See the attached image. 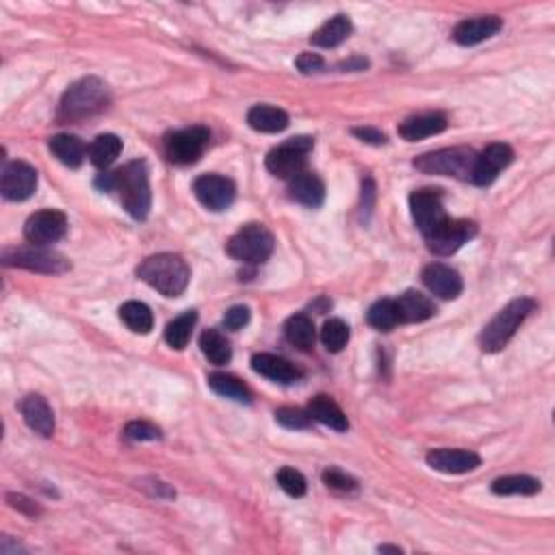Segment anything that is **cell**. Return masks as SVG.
<instances>
[{
  "instance_id": "cell-34",
  "label": "cell",
  "mask_w": 555,
  "mask_h": 555,
  "mask_svg": "<svg viewBox=\"0 0 555 555\" xmlns=\"http://www.w3.org/2000/svg\"><path fill=\"white\" fill-rule=\"evenodd\" d=\"M120 320L126 323L128 330L137 334H148L154 326L152 311L143 304V302H126V304L120 308Z\"/></svg>"
},
{
  "instance_id": "cell-45",
  "label": "cell",
  "mask_w": 555,
  "mask_h": 555,
  "mask_svg": "<svg viewBox=\"0 0 555 555\" xmlns=\"http://www.w3.org/2000/svg\"><path fill=\"white\" fill-rule=\"evenodd\" d=\"M373 200H375L373 181H371V178H367V181H364V184H363V213H364V210H367V213H371Z\"/></svg>"
},
{
  "instance_id": "cell-43",
  "label": "cell",
  "mask_w": 555,
  "mask_h": 555,
  "mask_svg": "<svg viewBox=\"0 0 555 555\" xmlns=\"http://www.w3.org/2000/svg\"><path fill=\"white\" fill-rule=\"evenodd\" d=\"M295 65L302 74H315V72L323 70V59L317 53H302L295 59Z\"/></svg>"
},
{
  "instance_id": "cell-6",
  "label": "cell",
  "mask_w": 555,
  "mask_h": 555,
  "mask_svg": "<svg viewBox=\"0 0 555 555\" xmlns=\"http://www.w3.org/2000/svg\"><path fill=\"white\" fill-rule=\"evenodd\" d=\"M475 158L477 154L473 152L471 148H445V150H436L416 157L414 167L423 174H431V176H451L462 178V181H471Z\"/></svg>"
},
{
  "instance_id": "cell-4",
  "label": "cell",
  "mask_w": 555,
  "mask_h": 555,
  "mask_svg": "<svg viewBox=\"0 0 555 555\" xmlns=\"http://www.w3.org/2000/svg\"><path fill=\"white\" fill-rule=\"evenodd\" d=\"M534 311H536V302L532 297H517L506 308H501L480 334L482 352H501Z\"/></svg>"
},
{
  "instance_id": "cell-1",
  "label": "cell",
  "mask_w": 555,
  "mask_h": 555,
  "mask_svg": "<svg viewBox=\"0 0 555 555\" xmlns=\"http://www.w3.org/2000/svg\"><path fill=\"white\" fill-rule=\"evenodd\" d=\"M137 278H141L146 285H150L161 295L178 297L187 291L189 280H192V269H189L183 256L163 252V254L148 256L137 267Z\"/></svg>"
},
{
  "instance_id": "cell-5",
  "label": "cell",
  "mask_w": 555,
  "mask_h": 555,
  "mask_svg": "<svg viewBox=\"0 0 555 555\" xmlns=\"http://www.w3.org/2000/svg\"><path fill=\"white\" fill-rule=\"evenodd\" d=\"M274 235L263 224H248L230 236L226 252L243 265H263L274 254Z\"/></svg>"
},
{
  "instance_id": "cell-39",
  "label": "cell",
  "mask_w": 555,
  "mask_h": 555,
  "mask_svg": "<svg viewBox=\"0 0 555 555\" xmlns=\"http://www.w3.org/2000/svg\"><path fill=\"white\" fill-rule=\"evenodd\" d=\"M321 480H323V484L337 492H352L358 488V482L354 480L352 475H347L346 471L337 469V466H328V469L321 473Z\"/></svg>"
},
{
  "instance_id": "cell-24",
  "label": "cell",
  "mask_w": 555,
  "mask_h": 555,
  "mask_svg": "<svg viewBox=\"0 0 555 555\" xmlns=\"http://www.w3.org/2000/svg\"><path fill=\"white\" fill-rule=\"evenodd\" d=\"M308 414H311L312 421H320L321 425L334 431H347L349 428L347 416L341 410V406L334 402L332 397H328V395L312 397L311 404H308Z\"/></svg>"
},
{
  "instance_id": "cell-10",
  "label": "cell",
  "mask_w": 555,
  "mask_h": 555,
  "mask_svg": "<svg viewBox=\"0 0 555 555\" xmlns=\"http://www.w3.org/2000/svg\"><path fill=\"white\" fill-rule=\"evenodd\" d=\"M477 235V224L469 219H451L447 218L443 224L436 226L431 233L425 236L428 248L439 256L456 254L462 245L469 243L473 236Z\"/></svg>"
},
{
  "instance_id": "cell-28",
  "label": "cell",
  "mask_w": 555,
  "mask_h": 555,
  "mask_svg": "<svg viewBox=\"0 0 555 555\" xmlns=\"http://www.w3.org/2000/svg\"><path fill=\"white\" fill-rule=\"evenodd\" d=\"M285 337L293 347L302 349V352H311L317 341L315 323H312L311 317L302 315V312L300 315H293L285 323Z\"/></svg>"
},
{
  "instance_id": "cell-44",
  "label": "cell",
  "mask_w": 555,
  "mask_h": 555,
  "mask_svg": "<svg viewBox=\"0 0 555 555\" xmlns=\"http://www.w3.org/2000/svg\"><path fill=\"white\" fill-rule=\"evenodd\" d=\"M352 135L358 137L364 143H371V146H384V143H387V135H384L382 131H378V128H371V126L354 128Z\"/></svg>"
},
{
  "instance_id": "cell-13",
  "label": "cell",
  "mask_w": 555,
  "mask_h": 555,
  "mask_svg": "<svg viewBox=\"0 0 555 555\" xmlns=\"http://www.w3.org/2000/svg\"><path fill=\"white\" fill-rule=\"evenodd\" d=\"M193 193L204 209L219 213V210L233 207L236 187L230 178L219 176V174H204V176L195 178Z\"/></svg>"
},
{
  "instance_id": "cell-20",
  "label": "cell",
  "mask_w": 555,
  "mask_h": 555,
  "mask_svg": "<svg viewBox=\"0 0 555 555\" xmlns=\"http://www.w3.org/2000/svg\"><path fill=\"white\" fill-rule=\"evenodd\" d=\"M20 413L35 434L50 439L55 434V414L42 395H27L20 404Z\"/></svg>"
},
{
  "instance_id": "cell-27",
  "label": "cell",
  "mask_w": 555,
  "mask_h": 555,
  "mask_svg": "<svg viewBox=\"0 0 555 555\" xmlns=\"http://www.w3.org/2000/svg\"><path fill=\"white\" fill-rule=\"evenodd\" d=\"M248 124L254 128V131L274 135V132L286 131V126H289V115H286V111L278 109V107L256 105L248 111Z\"/></svg>"
},
{
  "instance_id": "cell-11",
  "label": "cell",
  "mask_w": 555,
  "mask_h": 555,
  "mask_svg": "<svg viewBox=\"0 0 555 555\" xmlns=\"http://www.w3.org/2000/svg\"><path fill=\"white\" fill-rule=\"evenodd\" d=\"M65 233H68V218H65V213L55 209L38 210L24 224V239L30 245H42V248H48V245L61 241Z\"/></svg>"
},
{
  "instance_id": "cell-26",
  "label": "cell",
  "mask_w": 555,
  "mask_h": 555,
  "mask_svg": "<svg viewBox=\"0 0 555 555\" xmlns=\"http://www.w3.org/2000/svg\"><path fill=\"white\" fill-rule=\"evenodd\" d=\"M352 20H349L347 15L338 13L312 33L311 44L317 46V48H337V46H341L349 35H352Z\"/></svg>"
},
{
  "instance_id": "cell-40",
  "label": "cell",
  "mask_w": 555,
  "mask_h": 555,
  "mask_svg": "<svg viewBox=\"0 0 555 555\" xmlns=\"http://www.w3.org/2000/svg\"><path fill=\"white\" fill-rule=\"evenodd\" d=\"M124 436L132 443H143V440L161 439V430L152 425L150 421H131V423H126Z\"/></svg>"
},
{
  "instance_id": "cell-21",
  "label": "cell",
  "mask_w": 555,
  "mask_h": 555,
  "mask_svg": "<svg viewBox=\"0 0 555 555\" xmlns=\"http://www.w3.org/2000/svg\"><path fill=\"white\" fill-rule=\"evenodd\" d=\"M289 195L297 204L308 209H320L326 200V184L315 172H302L289 181Z\"/></svg>"
},
{
  "instance_id": "cell-36",
  "label": "cell",
  "mask_w": 555,
  "mask_h": 555,
  "mask_svg": "<svg viewBox=\"0 0 555 555\" xmlns=\"http://www.w3.org/2000/svg\"><path fill=\"white\" fill-rule=\"evenodd\" d=\"M349 341V328L346 321L341 320H330L323 323V330H321V343L328 352L338 354L343 347L347 346Z\"/></svg>"
},
{
  "instance_id": "cell-37",
  "label": "cell",
  "mask_w": 555,
  "mask_h": 555,
  "mask_svg": "<svg viewBox=\"0 0 555 555\" xmlns=\"http://www.w3.org/2000/svg\"><path fill=\"white\" fill-rule=\"evenodd\" d=\"M278 484H280L282 491L286 492L289 497H304L308 486H306V477L302 475L300 471H295L293 466H282L276 475Z\"/></svg>"
},
{
  "instance_id": "cell-35",
  "label": "cell",
  "mask_w": 555,
  "mask_h": 555,
  "mask_svg": "<svg viewBox=\"0 0 555 555\" xmlns=\"http://www.w3.org/2000/svg\"><path fill=\"white\" fill-rule=\"evenodd\" d=\"M367 321H369V326L380 332H388V330H393L395 326H399L402 321H399V312H397V306H395V300L384 297V300L375 302V304L369 308Z\"/></svg>"
},
{
  "instance_id": "cell-29",
  "label": "cell",
  "mask_w": 555,
  "mask_h": 555,
  "mask_svg": "<svg viewBox=\"0 0 555 555\" xmlns=\"http://www.w3.org/2000/svg\"><path fill=\"white\" fill-rule=\"evenodd\" d=\"M491 491L501 497H512V495L532 497L542 491V484H541V480H536V477H532V475H506L492 482Z\"/></svg>"
},
{
  "instance_id": "cell-23",
  "label": "cell",
  "mask_w": 555,
  "mask_h": 555,
  "mask_svg": "<svg viewBox=\"0 0 555 555\" xmlns=\"http://www.w3.org/2000/svg\"><path fill=\"white\" fill-rule=\"evenodd\" d=\"M395 306H397L399 321L402 323H421L436 315L434 302L421 291H406L404 295L395 300Z\"/></svg>"
},
{
  "instance_id": "cell-38",
  "label": "cell",
  "mask_w": 555,
  "mask_h": 555,
  "mask_svg": "<svg viewBox=\"0 0 555 555\" xmlns=\"http://www.w3.org/2000/svg\"><path fill=\"white\" fill-rule=\"evenodd\" d=\"M276 421L286 430H308L312 425V419L311 414H308V410L291 408V406L276 410Z\"/></svg>"
},
{
  "instance_id": "cell-8",
  "label": "cell",
  "mask_w": 555,
  "mask_h": 555,
  "mask_svg": "<svg viewBox=\"0 0 555 555\" xmlns=\"http://www.w3.org/2000/svg\"><path fill=\"white\" fill-rule=\"evenodd\" d=\"M3 263L7 267H20V269L35 271V274H65L70 269V260L59 252L42 248V245H29V248H13L3 252Z\"/></svg>"
},
{
  "instance_id": "cell-46",
  "label": "cell",
  "mask_w": 555,
  "mask_h": 555,
  "mask_svg": "<svg viewBox=\"0 0 555 555\" xmlns=\"http://www.w3.org/2000/svg\"><path fill=\"white\" fill-rule=\"evenodd\" d=\"M369 65V61L367 59H363V56H354V59H349V61H346V64H341L338 65V68L341 70H349V72H361V70H364Z\"/></svg>"
},
{
  "instance_id": "cell-33",
  "label": "cell",
  "mask_w": 555,
  "mask_h": 555,
  "mask_svg": "<svg viewBox=\"0 0 555 555\" xmlns=\"http://www.w3.org/2000/svg\"><path fill=\"white\" fill-rule=\"evenodd\" d=\"M195 321H198V312L195 311H184L183 315H178L176 320L169 321L166 328V341L169 347L174 349H184L192 341V332L195 328Z\"/></svg>"
},
{
  "instance_id": "cell-9",
  "label": "cell",
  "mask_w": 555,
  "mask_h": 555,
  "mask_svg": "<svg viewBox=\"0 0 555 555\" xmlns=\"http://www.w3.org/2000/svg\"><path fill=\"white\" fill-rule=\"evenodd\" d=\"M210 141L209 128L192 126L166 137V157L176 166H192L200 161Z\"/></svg>"
},
{
  "instance_id": "cell-25",
  "label": "cell",
  "mask_w": 555,
  "mask_h": 555,
  "mask_svg": "<svg viewBox=\"0 0 555 555\" xmlns=\"http://www.w3.org/2000/svg\"><path fill=\"white\" fill-rule=\"evenodd\" d=\"M48 148L56 157V161L64 163V166L70 169H79L83 166L87 152H90L85 148V143L74 135H55L48 141Z\"/></svg>"
},
{
  "instance_id": "cell-22",
  "label": "cell",
  "mask_w": 555,
  "mask_h": 555,
  "mask_svg": "<svg viewBox=\"0 0 555 555\" xmlns=\"http://www.w3.org/2000/svg\"><path fill=\"white\" fill-rule=\"evenodd\" d=\"M447 124L449 122H447L443 113H423V115L408 117V120L402 122L397 132L406 141H421V139H428L431 135H440Z\"/></svg>"
},
{
  "instance_id": "cell-7",
  "label": "cell",
  "mask_w": 555,
  "mask_h": 555,
  "mask_svg": "<svg viewBox=\"0 0 555 555\" xmlns=\"http://www.w3.org/2000/svg\"><path fill=\"white\" fill-rule=\"evenodd\" d=\"M312 146V137H291L286 139L285 143L274 148L265 158V166L274 174L276 178H285V181H291L293 176L304 172L308 154H311Z\"/></svg>"
},
{
  "instance_id": "cell-17",
  "label": "cell",
  "mask_w": 555,
  "mask_h": 555,
  "mask_svg": "<svg viewBox=\"0 0 555 555\" xmlns=\"http://www.w3.org/2000/svg\"><path fill=\"white\" fill-rule=\"evenodd\" d=\"M425 462L439 473L449 475H462V473L475 471L482 465V458L475 451L469 449H434L430 451Z\"/></svg>"
},
{
  "instance_id": "cell-18",
  "label": "cell",
  "mask_w": 555,
  "mask_h": 555,
  "mask_svg": "<svg viewBox=\"0 0 555 555\" xmlns=\"http://www.w3.org/2000/svg\"><path fill=\"white\" fill-rule=\"evenodd\" d=\"M421 280L428 286L430 293L439 295L440 300H456L462 293V278L454 267L443 263H431L423 269Z\"/></svg>"
},
{
  "instance_id": "cell-15",
  "label": "cell",
  "mask_w": 555,
  "mask_h": 555,
  "mask_svg": "<svg viewBox=\"0 0 555 555\" xmlns=\"http://www.w3.org/2000/svg\"><path fill=\"white\" fill-rule=\"evenodd\" d=\"M38 189V172L29 166V163L13 161L3 167V176H0V193L4 200L12 202H22L29 200Z\"/></svg>"
},
{
  "instance_id": "cell-30",
  "label": "cell",
  "mask_w": 555,
  "mask_h": 555,
  "mask_svg": "<svg viewBox=\"0 0 555 555\" xmlns=\"http://www.w3.org/2000/svg\"><path fill=\"white\" fill-rule=\"evenodd\" d=\"M200 349H202L204 358H207L209 363L218 364V367L233 361V347H230V341L222 332L215 330V328L202 332V337H200Z\"/></svg>"
},
{
  "instance_id": "cell-47",
  "label": "cell",
  "mask_w": 555,
  "mask_h": 555,
  "mask_svg": "<svg viewBox=\"0 0 555 555\" xmlns=\"http://www.w3.org/2000/svg\"><path fill=\"white\" fill-rule=\"evenodd\" d=\"M380 553H404L399 547H390V544H384V547H380Z\"/></svg>"
},
{
  "instance_id": "cell-19",
  "label": "cell",
  "mask_w": 555,
  "mask_h": 555,
  "mask_svg": "<svg viewBox=\"0 0 555 555\" xmlns=\"http://www.w3.org/2000/svg\"><path fill=\"white\" fill-rule=\"evenodd\" d=\"M252 369L278 384H295L297 380H302V375H304L291 361L276 356V354H256V356L252 358Z\"/></svg>"
},
{
  "instance_id": "cell-31",
  "label": "cell",
  "mask_w": 555,
  "mask_h": 555,
  "mask_svg": "<svg viewBox=\"0 0 555 555\" xmlns=\"http://www.w3.org/2000/svg\"><path fill=\"white\" fill-rule=\"evenodd\" d=\"M209 387L213 393H218L219 397L233 399V402H239V404L252 402V393H250V388L245 387V382H241L239 378H235V375H230V373H210Z\"/></svg>"
},
{
  "instance_id": "cell-32",
  "label": "cell",
  "mask_w": 555,
  "mask_h": 555,
  "mask_svg": "<svg viewBox=\"0 0 555 555\" xmlns=\"http://www.w3.org/2000/svg\"><path fill=\"white\" fill-rule=\"evenodd\" d=\"M120 152H122V139L117 135H111V132H107V135L96 137V141L91 143L90 152L87 154H90V161L94 163L96 167L107 169L117 161Z\"/></svg>"
},
{
  "instance_id": "cell-2",
  "label": "cell",
  "mask_w": 555,
  "mask_h": 555,
  "mask_svg": "<svg viewBox=\"0 0 555 555\" xmlns=\"http://www.w3.org/2000/svg\"><path fill=\"white\" fill-rule=\"evenodd\" d=\"M107 105H109V90H107V85L100 79H96V76H87V79L76 81L61 98L59 120L64 124L81 122L85 117L105 111Z\"/></svg>"
},
{
  "instance_id": "cell-12",
  "label": "cell",
  "mask_w": 555,
  "mask_h": 555,
  "mask_svg": "<svg viewBox=\"0 0 555 555\" xmlns=\"http://www.w3.org/2000/svg\"><path fill=\"white\" fill-rule=\"evenodd\" d=\"M410 213L419 233L428 236L431 230L447 219L443 207V193L439 189H419L410 195Z\"/></svg>"
},
{
  "instance_id": "cell-41",
  "label": "cell",
  "mask_w": 555,
  "mask_h": 555,
  "mask_svg": "<svg viewBox=\"0 0 555 555\" xmlns=\"http://www.w3.org/2000/svg\"><path fill=\"white\" fill-rule=\"evenodd\" d=\"M250 323V308L239 304V306H233L228 312L224 315V328L230 332H236L241 330V328H245Z\"/></svg>"
},
{
  "instance_id": "cell-16",
  "label": "cell",
  "mask_w": 555,
  "mask_h": 555,
  "mask_svg": "<svg viewBox=\"0 0 555 555\" xmlns=\"http://www.w3.org/2000/svg\"><path fill=\"white\" fill-rule=\"evenodd\" d=\"M503 27L501 18L497 15H480V18L462 20L451 30V39L460 46H477L486 39L495 38Z\"/></svg>"
},
{
  "instance_id": "cell-14",
  "label": "cell",
  "mask_w": 555,
  "mask_h": 555,
  "mask_svg": "<svg viewBox=\"0 0 555 555\" xmlns=\"http://www.w3.org/2000/svg\"><path fill=\"white\" fill-rule=\"evenodd\" d=\"M514 161V150L508 143H491L484 152L477 154L471 172V183L477 187H488L497 176Z\"/></svg>"
},
{
  "instance_id": "cell-42",
  "label": "cell",
  "mask_w": 555,
  "mask_h": 555,
  "mask_svg": "<svg viewBox=\"0 0 555 555\" xmlns=\"http://www.w3.org/2000/svg\"><path fill=\"white\" fill-rule=\"evenodd\" d=\"M7 501H9V506L13 508V510L27 514V517H38V514H42V508H39L38 503L30 501L29 497H24V495H15V492H9Z\"/></svg>"
},
{
  "instance_id": "cell-3",
  "label": "cell",
  "mask_w": 555,
  "mask_h": 555,
  "mask_svg": "<svg viewBox=\"0 0 555 555\" xmlns=\"http://www.w3.org/2000/svg\"><path fill=\"white\" fill-rule=\"evenodd\" d=\"M115 176V192L120 195L122 207L132 219L143 222L150 213L152 193H150V178H148V167L143 161H131L117 172Z\"/></svg>"
}]
</instances>
